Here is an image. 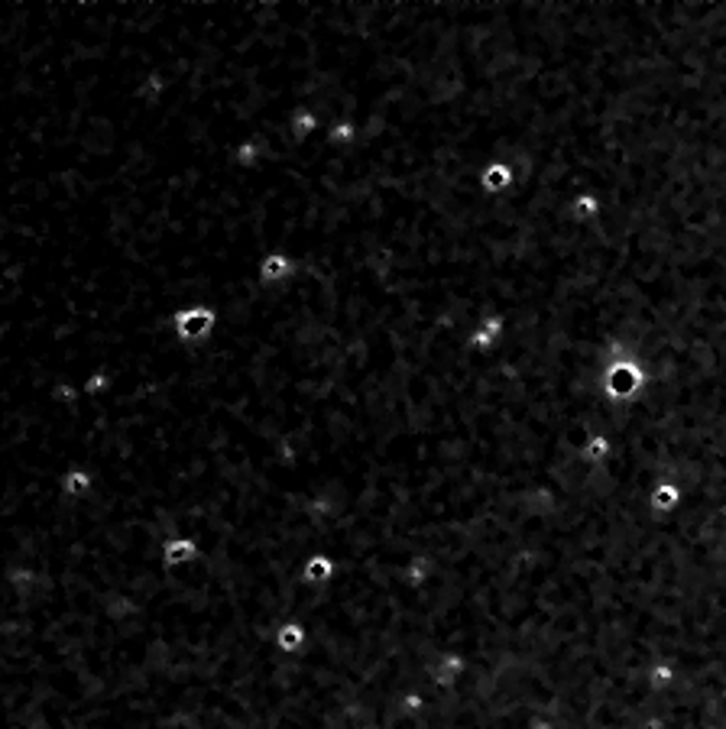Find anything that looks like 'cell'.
I'll list each match as a JSON object with an SVG mask.
<instances>
[{"label": "cell", "mask_w": 726, "mask_h": 729, "mask_svg": "<svg viewBox=\"0 0 726 729\" xmlns=\"http://www.w3.org/2000/svg\"><path fill=\"white\" fill-rule=\"evenodd\" d=\"M214 321H218V315H214V308H208V305L178 308L176 315H172L176 337H178V341H185V344H198V341H205V337L214 331Z\"/></svg>", "instance_id": "1"}, {"label": "cell", "mask_w": 726, "mask_h": 729, "mask_svg": "<svg viewBox=\"0 0 726 729\" xmlns=\"http://www.w3.org/2000/svg\"><path fill=\"white\" fill-rule=\"evenodd\" d=\"M104 386H107V376H104V373H94V376L88 379L85 393H98V389H104Z\"/></svg>", "instance_id": "8"}, {"label": "cell", "mask_w": 726, "mask_h": 729, "mask_svg": "<svg viewBox=\"0 0 726 729\" xmlns=\"http://www.w3.org/2000/svg\"><path fill=\"white\" fill-rule=\"evenodd\" d=\"M292 273H296V260L286 256V253H279V250L266 253V256L260 260V282L263 286H282Z\"/></svg>", "instance_id": "2"}, {"label": "cell", "mask_w": 726, "mask_h": 729, "mask_svg": "<svg viewBox=\"0 0 726 729\" xmlns=\"http://www.w3.org/2000/svg\"><path fill=\"white\" fill-rule=\"evenodd\" d=\"M315 114L308 111V107H298L296 114H292V124H289V134L296 136V140H305V136L311 134V130H315Z\"/></svg>", "instance_id": "4"}, {"label": "cell", "mask_w": 726, "mask_h": 729, "mask_svg": "<svg viewBox=\"0 0 726 729\" xmlns=\"http://www.w3.org/2000/svg\"><path fill=\"white\" fill-rule=\"evenodd\" d=\"M513 176H515L513 166H506V162H493V166L483 169L480 185H483V191H503V188L513 185Z\"/></svg>", "instance_id": "3"}, {"label": "cell", "mask_w": 726, "mask_h": 729, "mask_svg": "<svg viewBox=\"0 0 726 729\" xmlns=\"http://www.w3.org/2000/svg\"><path fill=\"white\" fill-rule=\"evenodd\" d=\"M331 143H353L357 140V126L351 124V120H344V124H334L331 126V136H328Z\"/></svg>", "instance_id": "6"}, {"label": "cell", "mask_w": 726, "mask_h": 729, "mask_svg": "<svg viewBox=\"0 0 726 729\" xmlns=\"http://www.w3.org/2000/svg\"><path fill=\"white\" fill-rule=\"evenodd\" d=\"M188 558H195V545H191L188 538H172L169 545H166V561L169 564H182V561H188Z\"/></svg>", "instance_id": "5"}, {"label": "cell", "mask_w": 726, "mask_h": 729, "mask_svg": "<svg viewBox=\"0 0 726 729\" xmlns=\"http://www.w3.org/2000/svg\"><path fill=\"white\" fill-rule=\"evenodd\" d=\"M65 486H69V493H81L88 486V473H81V470H71L69 480H65Z\"/></svg>", "instance_id": "7"}]
</instances>
